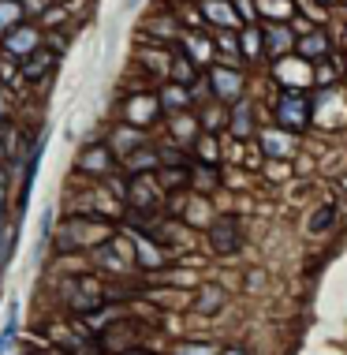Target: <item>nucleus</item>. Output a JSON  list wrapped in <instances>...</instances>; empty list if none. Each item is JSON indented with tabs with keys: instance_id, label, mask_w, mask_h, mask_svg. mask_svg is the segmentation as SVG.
I'll return each instance as SVG.
<instances>
[{
	"instance_id": "1",
	"label": "nucleus",
	"mask_w": 347,
	"mask_h": 355,
	"mask_svg": "<svg viewBox=\"0 0 347 355\" xmlns=\"http://www.w3.org/2000/svg\"><path fill=\"white\" fill-rule=\"evenodd\" d=\"M109 236H112V232L98 225V217L71 214V217L60 225V232H56V251H60V254H67V251H86V247L105 243Z\"/></svg>"
},
{
	"instance_id": "16",
	"label": "nucleus",
	"mask_w": 347,
	"mask_h": 355,
	"mask_svg": "<svg viewBox=\"0 0 347 355\" xmlns=\"http://www.w3.org/2000/svg\"><path fill=\"white\" fill-rule=\"evenodd\" d=\"M258 8H262L273 23H284V19L292 15V0H258Z\"/></svg>"
},
{
	"instance_id": "7",
	"label": "nucleus",
	"mask_w": 347,
	"mask_h": 355,
	"mask_svg": "<svg viewBox=\"0 0 347 355\" xmlns=\"http://www.w3.org/2000/svg\"><path fill=\"white\" fill-rule=\"evenodd\" d=\"M161 112V101L153 94H139V98H127V123L134 128H146V123Z\"/></svg>"
},
{
	"instance_id": "12",
	"label": "nucleus",
	"mask_w": 347,
	"mask_h": 355,
	"mask_svg": "<svg viewBox=\"0 0 347 355\" xmlns=\"http://www.w3.org/2000/svg\"><path fill=\"white\" fill-rule=\"evenodd\" d=\"M168 68H172V79L183 83V86H190V83L198 79V64L190 60V53H183V49H179L176 56H172V64H168Z\"/></svg>"
},
{
	"instance_id": "15",
	"label": "nucleus",
	"mask_w": 347,
	"mask_h": 355,
	"mask_svg": "<svg viewBox=\"0 0 347 355\" xmlns=\"http://www.w3.org/2000/svg\"><path fill=\"white\" fill-rule=\"evenodd\" d=\"M161 109H183L190 98H187V86L183 83H172V86H165V94H161Z\"/></svg>"
},
{
	"instance_id": "25",
	"label": "nucleus",
	"mask_w": 347,
	"mask_h": 355,
	"mask_svg": "<svg viewBox=\"0 0 347 355\" xmlns=\"http://www.w3.org/2000/svg\"><path fill=\"white\" fill-rule=\"evenodd\" d=\"M220 355H247V348H239V344H231V348H224Z\"/></svg>"
},
{
	"instance_id": "18",
	"label": "nucleus",
	"mask_w": 347,
	"mask_h": 355,
	"mask_svg": "<svg viewBox=\"0 0 347 355\" xmlns=\"http://www.w3.org/2000/svg\"><path fill=\"white\" fill-rule=\"evenodd\" d=\"M8 195H12V180H8V168L0 161V220L8 217Z\"/></svg>"
},
{
	"instance_id": "29",
	"label": "nucleus",
	"mask_w": 347,
	"mask_h": 355,
	"mask_svg": "<svg viewBox=\"0 0 347 355\" xmlns=\"http://www.w3.org/2000/svg\"><path fill=\"white\" fill-rule=\"evenodd\" d=\"M86 355H94V352H86Z\"/></svg>"
},
{
	"instance_id": "9",
	"label": "nucleus",
	"mask_w": 347,
	"mask_h": 355,
	"mask_svg": "<svg viewBox=\"0 0 347 355\" xmlns=\"http://www.w3.org/2000/svg\"><path fill=\"white\" fill-rule=\"evenodd\" d=\"M262 34H265V42H262V49H269V53H287L292 49V31H287L284 23H269L262 26Z\"/></svg>"
},
{
	"instance_id": "4",
	"label": "nucleus",
	"mask_w": 347,
	"mask_h": 355,
	"mask_svg": "<svg viewBox=\"0 0 347 355\" xmlns=\"http://www.w3.org/2000/svg\"><path fill=\"white\" fill-rule=\"evenodd\" d=\"M56 64H60V53H56L53 45L42 42L34 53L23 56V68H19V75H23L26 83H37V79H45V75H53Z\"/></svg>"
},
{
	"instance_id": "26",
	"label": "nucleus",
	"mask_w": 347,
	"mask_h": 355,
	"mask_svg": "<svg viewBox=\"0 0 347 355\" xmlns=\"http://www.w3.org/2000/svg\"><path fill=\"white\" fill-rule=\"evenodd\" d=\"M4 116H8V101H4V94H0V123H4Z\"/></svg>"
},
{
	"instance_id": "24",
	"label": "nucleus",
	"mask_w": 347,
	"mask_h": 355,
	"mask_svg": "<svg viewBox=\"0 0 347 355\" xmlns=\"http://www.w3.org/2000/svg\"><path fill=\"white\" fill-rule=\"evenodd\" d=\"M176 355H213V348L209 344H179Z\"/></svg>"
},
{
	"instance_id": "13",
	"label": "nucleus",
	"mask_w": 347,
	"mask_h": 355,
	"mask_svg": "<svg viewBox=\"0 0 347 355\" xmlns=\"http://www.w3.org/2000/svg\"><path fill=\"white\" fill-rule=\"evenodd\" d=\"M123 165H127V172H153L157 168V153L150 146H134L131 153H123Z\"/></svg>"
},
{
	"instance_id": "17",
	"label": "nucleus",
	"mask_w": 347,
	"mask_h": 355,
	"mask_svg": "<svg viewBox=\"0 0 347 355\" xmlns=\"http://www.w3.org/2000/svg\"><path fill=\"white\" fill-rule=\"evenodd\" d=\"M299 49L317 56V53H329V42H325V34H306L303 42H299Z\"/></svg>"
},
{
	"instance_id": "14",
	"label": "nucleus",
	"mask_w": 347,
	"mask_h": 355,
	"mask_svg": "<svg viewBox=\"0 0 347 355\" xmlns=\"http://www.w3.org/2000/svg\"><path fill=\"white\" fill-rule=\"evenodd\" d=\"M23 0H0V37L12 31L15 23H23Z\"/></svg>"
},
{
	"instance_id": "8",
	"label": "nucleus",
	"mask_w": 347,
	"mask_h": 355,
	"mask_svg": "<svg viewBox=\"0 0 347 355\" xmlns=\"http://www.w3.org/2000/svg\"><path fill=\"white\" fill-rule=\"evenodd\" d=\"M116 153L112 146H90V150H82V157H79V172H112L116 168Z\"/></svg>"
},
{
	"instance_id": "5",
	"label": "nucleus",
	"mask_w": 347,
	"mask_h": 355,
	"mask_svg": "<svg viewBox=\"0 0 347 355\" xmlns=\"http://www.w3.org/2000/svg\"><path fill=\"white\" fill-rule=\"evenodd\" d=\"M98 266L101 270H112V273H127L131 266V247H123V239H105V243H98Z\"/></svg>"
},
{
	"instance_id": "20",
	"label": "nucleus",
	"mask_w": 347,
	"mask_h": 355,
	"mask_svg": "<svg viewBox=\"0 0 347 355\" xmlns=\"http://www.w3.org/2000/svg\"><path fill=\"white\" fill-rule=\"evenodd\" d=\"M239 45H243L247 56H258V53H262V37H258L254 31H243V34H239Z\"/></svg>"
},
{
	"instance_id": "3",
	"label": "nucleus",
	"mask_w": 347,
	"mask_h": 355,
	"mask_svg": "<svg viewBox=\"0 0 347 355\" xmlns=\"http://www.w3.org/2000/svg\"><path fill=\"white\" fill-rule=\"evenodd\" d=\"M276 120H281V128L287 131H303L306 123H310V101H306V94H284L281 101H276Z\"/></svg>"
},
{
	"instance_id": "10",
	"label": "nucleus",
	"mask_w": 347,
	"mask_h": 355,
	"mask_svg": "<svg viewBox=\"0 0 347 355\" xmlns=\"http://www.w3.org/2000/svg\"><path fill=\"white\" fill-rule=\"evenodd\" d=\"M202 19H209V23H220V26H235L239 15L235 8H231V0H206L202 4Z\"/></svg>"
},
{
	"instance_id": "2",
	"label": "nucleus",
	"mask_w": 347,
	"mask_h": 355,
	"mask_svg": "<svg viewBox=\"0 0 347 355\" xmlns=\"http://www.w3.org/2000/svg\"><path fill=\"white\" fill-rule=\"evenodd\" d=\"M42 42H45L42 26L30 23V19H23V23H15L12 31L4 34V45H0V49H4L8 56H15V60H23V56H26V53H34Z\"/></svg>"
},
{
	"instance_id": "28",
	"label": "nucleus",
	"mask_w": 347,
	"mask_h": 355,
	"mask_svg": "<svg viewBox=\"0 0 347 355\" xmlns=\"http://www.w3.org/2000/svg\"><path fill=\"white\" fill-rule=\"evenodd\" d=\"M0 56H4V49H0Z\"/></svg>"
},
{
	"instance_id": "23",
	"label": "nucleus",
	"mask_w": 347,
	"mask_h": 355,
	"mask_svg": "<svg viewBox=\"0 0 347 355\" xmlns=\"http://www.w3.org/2000/svg\"><path fill=\"white\" fill-rule=\"evenodd\" d=\"M314 217H317V220H310V228H314V232H321V228H329V225H332V206L317 209Z\"/></svg>"
},
{
	"instance_id": "6",
	"label": "nucleus",
	"mask_w": 347,
	"mask_h": 355,
	"mask_svg": "<svg viewBox=\"0 0 347 355\" xmlns=\"http://www.w3.org/2000/svg\"><path fill=\"white\" fill-rule=\"evenodd\" d=\"M239 220L235 217H217V225L209 228V243H213V251L217 254H231V251H239Z\"/></svg>"
},
{
	"instance_id": "27",
	"label": "nucleus",
	"mask_w": 347,
	"mask_h": 355,
	"mask_svg": "<svg viewBox=\"0 0 347 355\" xmlns=\"http://www.w3.org/2000/svg\"><path fill=\"white\" fill-rule=\"evenodd\" d=\"M131 4H139V0H131Z\"/></svg>"
},
{
	"instance_id": "22",
	"label": "nucleus",
	"mask_w": 347,
	"mask_h": 355,
	"mask_svg": "<svg viewBox=\"0 0 347 355\" xmlns=\"http://www.w3.org/2000/svg\"><path fill=\"white\" fill-rule=\"evenodd\" d=\"M45 8H53V0H23V15L26 19H37Z\"/></svg>"
},
{
	"instance_id": "11",
	"label": "nucleus",
	"mask_w": 347,
	"mask_h": 355,
	"mask_svg": "<svg viewBox=\"0 0 347 355\" xmlns=\"http://www.w3.org/2000/svg\"><path fill=\"white\" fill-rule=\"evenodd\" d=\"M209 79H213V90H217V98H224L231 101L239 94V71H228V68H213L209 71Z\"/></svg>"
},
{
	"instance_id": "19",
	"label": "nucleus",
	"mask_w": 347,
	"mask_h": 355,
	"mask_svg": "<svg viewBox=\"0 0 347 355\" xmlns=\"http://www.w3.org/2000/svg\"><path fill=\"white\" fill-rule=\"evenodd\" d=\"M217 306H220V292H217V288H206V292H202V295H198V311H206V314H213V311H217Z\"/></svg>"
},
{
	"instance_id": "21",
	"label": "nucleus",
	"mask_w": 347,
	"mask_h": 355,
	"mask_svg": "<svg viewBox=\"0 0 347 355\" xmlns=\"http://www.w3.org/2000/svg\"><path fill=\"white\" fill-rule=\"evenodd\" d=\"M231 128H235L239 135H243V131H250V109H247L243 101L235 105V120H231Z\"/></svg>"
}]
</instances>
